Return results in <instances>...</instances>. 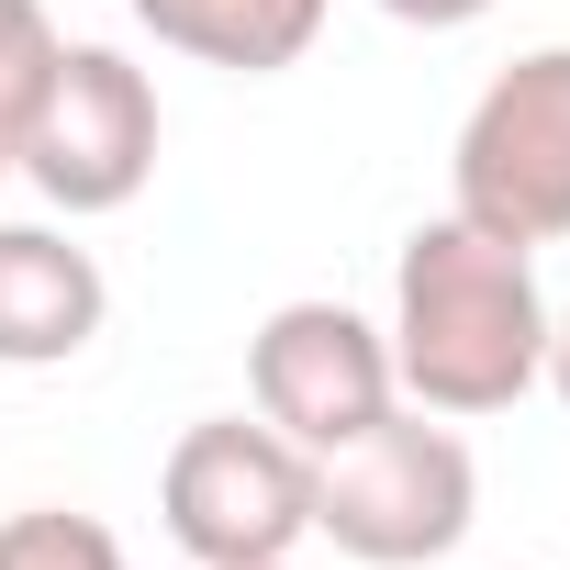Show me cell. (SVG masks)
<instances>
[{
	"instance_id": "6da1fadb",
	"label": "cell",
	"mask_w": 570,
	"mask_h": 570,
	"mask_svg": "<svg viewBox=\"0 0 570 570\" xmlns=\"http://www.w3.org/2000/svg\"><path fill=\"white\" fill-rule=\"evenodd\" d=\"M392 381L425 414H514L548 370L537 246H503L459 213L414 224L392 257Z\"/></svg>"
},
{
	"instance_id": "ba28073f",
	"label": "cell",
	"mask_w": 570,
	"mask_h": 570,
	"mask_svg": "<svg viewBox=\"0 0 570 570\" xmlns=\"http://www.w3.org/2000/svg\"><path fill=\"white\" fill-rule=\"evenodd\" d=\"M124 12L168 57H202V68H235V79H279V68L314 57L336 0H124Z\"/></svg>"
},
{
	"instance_id": "9c48e42d",
	"label": "cell",
	"mask_w": 570,
	"mask_h": 570,
	"mask_svg": "<svg viewBox=\"0 0 570 570\" xmlns=\"http://www.w3.org/2000/svg\"><path fill=\"white\" fill-rule=\"evenodd\" d=\"M0 570H124V548H112L101 514L23 503V514H0Z\"/></svg>"
},
{
	"instance_id": "8fae6325",
	"label": "cell",
	"mask_w": 570,
	"mask_h": 570,
	"mask_svg": "<svg viewBox=\"0 0 570 570\" xmlns=\"http://www.w3.org/2000/svg\"><path fill=\"white\" fill-rule=\"evenodd\" d=\"M392 23H414V35H459V23H481L492 0H381Z\"/></svg>"
},
{
	"instance_id": "277c9868",
	"label": "cell",
	"mask_w": 570,
	"mask_h": 570,
	"mask_svg": "<svg viewBox=\"0 0 570 570\" xmlns=\"http://www.w3.org/2000/svg\"><path fill=\"white\" fill-rule=\"evenodd\" d=\"M448 213L503 235V246L570 235V46L492 68V90L470 101L459 157H448Z\"/></svg>"
},
{
	"instance_id": "7c38bea8",
	"label": "cell",
	"mask_w": 570,
	"mask_h": 570,
	"mask_svg": "<svg viewBox=\"0 0 570 570\" xmlns=\"http://www.w3.org/2000/svg\"><path fill=\"white\" fill-rule=\"evenodd\" d=\"M559 403H570V314H548V370H537Z\"/></svg>"
},
{
	"instance_id": "4fadbf2b",
	"label": "cell",
	"mask_w": 570,
	"mask_h": 570,
	"mask_svg": "<svg viewBox=\"0 0 570 570\" xmlns=\"http://www.w3.org/2000/svg\"><path fill=\"white\" fill-rule=\"evenodd\" d=\"M246 570H292V559H246Z\"/></svg>"
},
{
	"instance_id": "5b68a950",
	"label": "cell",
	"mask_w": 570,
	"mask_h": 570,
	"mask_svg": "<svg viewBox=\"0 0 570 570\" xmlns=\"http://www.w3.org/2000/svg\"><path fill=\"white\" fill-rule=\"evenodd\" d=\"M12 179H35L68 224L124 213V202L157 179V79H146L124 46H68V35H57Z\"/></svg>"
},
{
	"instance_id": "7a4b0ae2",
	"label": "cell",
	"mask_w": 570,
	"mask_h": 570,
	"mask_svg": "<svg viewBox=\"0 0 570 570\" xmlns=\"http://www.w3.org/2000/svg\"><path fill=\"white\" fill-rule=\"evenodd\" d=\"M481 514V470L459 448L448 414L392 403L370 436H347L336 459H314V537H336L370 570H425L470 537Z\"/></svg>"
},
{
	"instance_id": "5bb4252c",
	"label": "cell",
	"mask_w": 570,
	"mask_h": 570,
	"mask_svg": "<svg viewBox=\"0 0 570 570\" xmlns=\"http://www.w3.org/2000/svg\"><path fill=\"white\" fill-rule=\"evenodd\" d=\"M503 570H514V559H503Z\"/></svg>"
},
{
	"instance_id": "8992f818",
	"label": "cell",
	"mask_w": 570,
	"mask_h": 570,
	"mask_svg": "<svg viewBox=\"0 0 570 570\" xmlns=\"http://www.w3.org/2000/svg\"><path fill=\"white\" fill-rule=\"evenodd\" d=\"M246 392L257 414L292 436L303 459H336L347 436H370L403 381H392V336L347 303H279L257 336H246Z\"/></svg>"
},
{
	"instance_id": "3957f363",
	"label": "cell",
	"mask_w": 570,
	"mask_h": 570,
	"mask_svg": "<svg viewBox=\"0 0 570 570\" xmlns=\"http://www.w3.org/2000/svg\"><path fill=\"white\" fill-rule=\"evenodd\" d=\"M157 514L202 570H246V559H292L314 537V459L279 436L268 414H202L179 425L168 470H157Z\"/></svg>"
},
{
	"instance_id": "30bf717a",
	"label": "cell",
	"mask_w": 570,
	"mask_h": 570,
	"mask_svg": "<svg viewBox=\"0 0 570 570\" xmlns=\"http://www.w3.org/2000/svg\"><path fill=\"white\" fill-rule=\"evenodd\" d=\"M46 57H57V23H46V0H0V179L23 168V124H35Z\"/></svg>"
},
{
	"instance_id": "52a82bcc",
	"label": "cell",
	"mask_w": 570,
	"mask_h": 570,
	"mask_svg": "<svg viewBox=\"0 0 570 570\" xmlns=\"http://www.w3.org/2000/svg\"><path fill=\"white\" fill-rule=\"evenodd\" d=\"M112 314V279L57 224H0V370H68Z\"/></svg>"
}]
</instances>
